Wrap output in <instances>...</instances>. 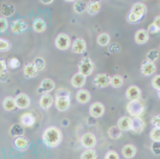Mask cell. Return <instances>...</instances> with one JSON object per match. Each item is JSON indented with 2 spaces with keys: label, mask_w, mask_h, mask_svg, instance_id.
Returning <instances> with one entry per match:
<instances>
[{
  "label": "cell",
  "mask_w": 160,
  "mask_h": 159,
  "mask_svg": "<svg viewBox=\"0 0 160 159\" xmlns=\"http://www.w3.org/2000/svg\"><path fill=\"white\" fill-rule=\"evenodd\" d=\"M15 101H16V106L18 109H22V110H25L30 106V98L24 94V93H19L17 94L16 98H15Z\"/></svg>",
  "instance_id": "cell-10"
},
{
  "label": "cell",
  "mask_w": 160,
  "mask_h": 159,
  "mask_svg": "<svg viewBox=\"0 0 160 159\" xmlns=\"http://www.w3.org/2000/svg\"><path fill=\"white\" fill-rule=\"evenodd\" d=\"M63 141V133L58 127H47L42 133V142L49 148L58 147Z\"/></svg>",
  "instance_id": "cell-1"
},
{
  "label": "cell",
  "mask_w": 160,
  "mask_h": 159,
  "mask_svg": "<svg viewBox=\"0 0 160 159\" xmlns=\"http://www.w3.org/2000/svg\"><path fill=\"white\" fill-rule=\"evenodd\" d=\"M134 39H135V42H136L137 45H144V44L148 42V40H149V34L147 33L146 29H138V30L135 33Z\"/></svg>",
  "instance_id": "cell-20"
},
{
  "label": "cell",
  "mask_w": 160,
  "mask_h": 159,
  "mask_svg": "<svg viewBox=\"0 0 160 159\" xmlns=\"http://www.w3.org/2000/svg\"><path fill=\"white\" fill-rule=\"evenodd\" d=\"M110 41H111V38H110V34L108 33H101L98 35V39H96V42L99 46L101 47H105V46H108L110 45Z\"/></svg>",
  "instance_id": "cell-31"
},
{
  "label": "cell",
  "mask_w": 160,
  "mask_h": 159,
  "mask_svg": "<svg viewBox=\"0 0 160 159\" xmlns=\"http://www.w3.org/2000/svg\"><path fill=\"white\" fill-rule=\"evenodd\" d=\"M95 69V64L94 62L89 58V57H84L82 58V60L78 64V72L81 75H83L84 77H87L89 75H92Z\"/></svg>",
  "instance_id": "cell-4"
},
{
  "label": "cell",
  "mask_w": 160,
  "mask_h": 159,
  "mask_svg": "<svg viewBox=\"0 0 160 159\" xmlns=\"http://www.w3.org/2000/svg\"><path fill=\"white\" fill-rule=\"evenodd\" d=\"M86 81H87V77L81 75L80 72H77L71 77V86L75 88H82L86 85Z\"/></svg>",
  "instance_id": "cell-23"
},
{
  "label": "cell",
  "mask_w": 160,
  "mask_h": 159,
  "mask_svg": "<svg viewBox=\"0 0 160 159\" xmlns=\"http://www.w3.org/2000/svg\"><path fill=\"white\" fill-rule=\"evenodd\" d=\"M41 3H42V4H46V5H49V4H52L53 1H52V0H49V1H43V0H42Z\"/></svg>",
  "instance_id": "cell-51"
},
{
  "label": "cell",
  "mask_w": 160,
  "mask_h": 159,
  "mask_svg": "<svg viewBox=\"0 0 160 159\" xmlns=\"http://www.w3.org/2000/svg\"><path fill=\"white\" fill-rule=\"evenodd\" d=\"M96 158H98V153L93 148L86 150V151L81 154V159H96Z\"/></svg>",
  "instance_id": "cell-37"
},
{
  "label": "cell",
  "mask_w": 160,
  "mask_h": 159,
  "mask_svg": "<svg viewBox=\"0 0 160 159\" xmlns=\"http://www.w3.org/2000/svg\"><path fill=\"white\" fill-rule=\"evenodd\" d=\"M81 145L86 148H94L96 146V136L93 133H86L81 136Z\"/></svg>",
  "instance_id": "cell-7"
},
{
  "label": "cell",
  "mask_w": 160,
  "mask_h": 159,
  "mask_svg": "<svg viewBox=\"0 0 160 159\" xmlns=\"http://www.w3.org/2000/svg\"><path fill=\"white\" fill-rule=\"evenodd\" d=\"M87 8V3L84 1H75L73 3V11L76 13H83Z\"/></svg>",
  "instance_id": "cell-36"
},
{
  "label": "cell",
  "mask_w": 160,
  "mask_h": 159,
  "mask_svg": "<svg viewBox=\"0 0 160 159\" xmlns=\"http://www.w3.org/2000/svg\"><path fill=\"white\" fill-rule=\"evenodd\" d=\"M39 104H40V107L42 110H49L52 107V105H54V99L49 93H45L40 96Z\"/></svg>",
  "instance_id": "cell-14"
},
{
  "label": "cell",
  "mask_w": 160,
  "mask_h": 159,
  "mask_svg": "<svg viewBox=\"0 0 160 159\" xmlns=\"http://www.w3.org/2000/svg\"><path fill=\"white\" fill-rule=\"evenodd\" d=\"M108 136L111 137V139H113V140H117V139H119L120 136H122V131L119 130V128L117 127V126H113V127H111L110 129H108Z\"/></svg>",
  "instance_id": "cell-35"
},
{
  "label": "cell",
  "mask_w": 160,
  "mask_h": 159,
  "mask_svg": "<svg viewBox=\"0 0 160 159\" xmlns=\"http://www.w3.org/2000/svg\"><path fill=\"white\" fill-rule=\"evenodd\" d=\"M27 23L22 21V19H16L11 23V32L13 34H21L23 33L24 30H27Z\"/></svg>",
  "instance_id": "cell-22"
},
{
  "label": "cell",
  "mask_w": 160,
  "mask_h": 159,
  "mask_svg": "<svg viewBox=\"0 0 160 159\" xmlns=\"http://www.w3.org/2000/svg\"><path fill=\"white\" fill-rule=\"evenodd\" d=\"M127 111L129 112L130 116H132L134 118L141 117L144 112V104L140 100H132L129 101L127 105Z\"/></svg>",
  "instance_id": "cell-3"
},
{
  "label": "cell",
  "mask_w": 160,
  "mask_h": 159,
  "mask_svg": "<svg viewBox=\"0 0 160 159\" xmlns=\"http://www.w3.org/2000/svg\"><path fill=\"white\" fill-rule=\"evenodd\" d=\"M120 51V46L118 44H113L112 46L110 47V52L111 53H114V52H119Z\"/></svg>",
  "instance_id": "cell-49"
},
{
  "label": "cell",
  "mask_w": 160,
  "mask_h": 159,
  "mask_svg": "<svg viewBox=\"0 0 160 159\" xmlns=\"http://www.w3.org/2000/svg\"><path fill=\"white\" fill-rule=\"evenodd\" d=\"M137 153L136 146H134L132 143H127L122 147V156L125 159H132Z\"/></svg>",
  "instance_id": "cell-15"
},
{
  "label": "cell",
  "mask_w": 160,
  "mask_h": 159,
  "mask_svg": "<svg viewBox=\"0 0 160 159\" xmlns=\"http://www.w3.org/2000/svg\"><path fill=\"white\" fill-rule=\"evenodd\" d=\"M110 86H112L113 88H120L123 86V77L120 75L111 76V79H110Z\"/></svg>",
  "instance_id": "cell-32"
},
{
  "label": "cell",
  "mask_w": 160,
  "mask_h": 159,
  "mask_svg": "<svg viewBox=\"0 0 160 159\" xmlns=\"http://www.w3.org/2000/svg\"><path fill=\"white\" fill-rule=\"evenodd\" d=\"M110 79L111 76H108L107 74H98L94 77V85L99 88H106L110 86Z\"/></svg>",
  "instance_id": "cell-13"
},
{
  "label": "cell",
  "mask_w": 160,
  "mask_h": 159,
  "mask_svg": "<svg viewBox=\"0 0 160 159\" xmlns=\"http://www.w3.org/2000/svg\"><path fill=\"white\" fill-rule=\"evenodd\" d=\"M104 113H105L104 104L96 101V103L90 105V107H89V115H90L92 117H94V118H100V117L104 116Z\"/></svg>",
  "instance_id": "cell-9"
},
{
  "label": "cell",
  "mask_w": 160,
  "mask_h": 159,
  "mask_svg": "<svg viewBox=\"0 0 160 159\" xmlns=\"http://www.w3.org/2000/svg\"><path fill=\"white\" fill-rule=\"evenodd\" d=\"M71 44L72 42H71L70 36H69L68 34H65V33L59 34L56 38V40H54L56 47L58 48V49H60V51H66V49H69V48L71 47Z\"/></svg>",
  "instance_id": "cell-5"
},
{
  "label": "cell",
  "mask_w": 160,
  "mask_h": 159,
  "mask_svg": "<svg viewBox=\"0 0 160 159\" xmlns=\"http://www.w3.org/2000/svg\"><path fill=\"white\" fill-rule=\"evenodd\" d=\"M160 32V27H157L154 24H149L148 25V29H147V33L148 34H158Z\"/></svg>",
  "instance_id": "cell-46"
},
{
  "label": "cell",
  "mask_w": 160,
  "mask_h": 159,
  "mask_svg": "<svg viewBox=\"0 0 160 159\" xmlns=\"http://www.w3.org/2000/svg\"><path fill=\"white\" fill-rule=\"evenodd\" d=\"M35 117L32 112H24L23 115H21V118H19V123L23 126L24 128H30L35 124Z\"/></svg>",
  "instance_id": "cell-18"
},
{
  "label": "cell",
  "mask_w": 160,
  "mask_h": 159,
  "mask_svg": "<svg viewBox=\"0 0 160 159\" xmlns=\"http://www.w3.org/2000/svg\"><path fill=\"white\" fill-rule=\"evenodd\" d=\"M11 48V44L6 39L0 38V52H6Z\"/></svg>",
  "instance_id": "cell-40"
},
{
  "label": "cell",
  "mask_w": 160,
  "mask_h": 159,
  "mask_svg": "<svg viewBox=\"0 0 160 159\" xmlns=\"http://www.w3.org/2000/svg\"><path fill=\"white\" fill-rule=\"evenodd\" d=\"M13 146L19 152H25L29 148V146H30V141L25 136H18V137H15Z\"/></svg>",
  "instance_id": "cell-11"
},
{
  "label": "cell",
  "mask_w": 160,
  "mask_h": 159,
  "mask_svg": "<svg viewBox=\"0 0 160 159\" xmlns=\"http://www.w3.org/2000/svg\"><path fill=\"white\" fill-rule=\"evenodd\" d=\"M152 87L154 88L157 92L160 90V75H155L152 79Z\"/></svg>",
  "instance_id": "cell-42"
},
{
  "label": "cell",
  "mask_w": 160,
  "mask_h": 159,
  "mask_svg": "<svg viewBox=\"0 0 160 159\" xmlns=\"http://www.w3.org/2000/svg\"><path fill=\"white\" fill-rule=\"evenodd\" d=\"M21 66V60L17 57H12L8 60V68L10 69H18Z\"/></svg>",
  "instance_id": "cell-38"
},
{
  "label": "cell",
  "mask_w": 160,
  "mask_h": 159,
  "mask_svg": "<svg viewBox=\"0 0 160 159\" xmlns=\"http://www.w3.org/2000/svg\"><path fill=\"white\" fill-rule=\"evenodd\" d=\"M56 88V83L52 79H43L42 82H41V86L39 87V93H49L52 90H54Z\"/></svg>",
  "instance_id": "cell-17"
},
{
  "label": "cell",
  "mask_w": 160,
  "mask_h": 159,
  "mask_svg": "<svg viewBox=\"0 0 160 159\" xmlns=\"http://www.w3.org/2000/svg\"><path fill=\"white\" fill-rule=\"evenodd\" d=\"M56 95H69L70 96V90H68L66 88H59V89H57Z\"/></svg>",
  "instance_id": "cell-47"
},
{
  "label": "cell",
  "mask_w": 160,
  "mask_h": 159,
  "mask_svg": "<svg viewBox=\"0 0 160 159\" xmlns=\"http://www.w3.org/2000/svg\"><path fill=\"white\" fill-rule=\"evenodd\" d=\"M90 98H92V95H90L89 90H87V89H80V90L76 93V100L80 104L89 103Z\"/></svg>",
  "instance_id": "cell-26"
},
{
  "label": "cell",
  "mask_w": 160,
  "mask_h": 159,
  "mask_svg": "<svg viewBox=\"0 0 160 159\" xmlns=\"http://www.w3.org/2000/svg\"><path fill=\"white\" fill-rule=\"evenodd\" d=\"M32 29H34L35 33H43L47 29V24L40 17L39 18H35L34 22H32Z\"/></svg>",
  "instance_id": "cell-27"
},
{
  "label": "cell",
  "mask_w": 160,
  "mask_h": 159,
  "mask_svg": "<svg viewBox=\"0 0 160 159\" xmlns=\"http://www.w3.org/2000/svg\"><path fill=\"white\" fill-rule=\"evenodd\" d=\"M8 69V63L5 60H1L0 59V74H4Z\"/></svg>",
  "instance_id": "cell-48"
},
{
  "label": "cell",
  "mask_w": 160,
  "mask_h": 159,
  "mask_svg": "<svg viewBox=\"0 0 160 159\" xmlns=\"http://www.w3.org/2000/svg\"><path fill=\"white\" fill-rule=\"evenodd\" d=\"M147 12V6L143 3H135L128 15V22L129 23H137L140 22L144 17Z\"/></svg>",
  "instance_id": "cell-2"
},
{
  "label": "cell",
  "mask_w": 160,
  "mask_h": 159,
  "mask_svg": "<svg viewBox=\"0 0 160 159\" xmlns=\"http://www.w3.org/2000/svg\"><path fill=\"white\" fill-rule=\"evenodd\" d=\"M15 11H16V8L12 4H2L1 8H0V13L4 18L11 17L15 13Z\"/></svg>",
  "instance_id": "cell-25"
},
{
  "label": "cell",
  "mask_w": 160,
  "mask_h": 159,
  "mask_svg": "<svg viewBox=\"0 0 160 159\" xmlns=\"http://www.w3.org/2000/svg\"><path fill=\"white\" fill-rule=\"evenodd\" d=\"M151 123H152L153 128H160V115L153 116L151 119Z\"/></svg>",
  "instance_id": "cell-44"
},
{
  "label": "cell",
  "mask_w": 160,
  "mask_h": 159,
  "mask_svg": "<svg viewBox=\"0 0 160 159\" xmlns=\"http://www.w3.org/2000/svg\"><path fill=\"white\" fill-rule=\"evenodd\" d=\"M16 107L17 106H16V101H15V98H12V96H6V98L2 100V109H4L5 111L11 112V111H13Z\"/></svg>",
  "instance_id": "cell-28"
},
{
  "label": "cell",
  "mask_w": 160,
  "mask_h": 159,
  "mask_svg": "<svg viewBox=\"0 0 160 159\" xmlns=\"http://www.w3.org/2000/svg\"><path fill=\"white\" fill-rule=\"evenodd\" d=\"M8 28V18L0 17V33H5Z\"/></svg>",
  "instance_id": "cell-41"
},
{
  "label": "cell",
  "mask_w": 160,
  "mask_h": 159,
  "mask_svg": "<svg viewBox=\"0 0 160 159\" xmlns=\"http://www.w3.org/2000/svg\"><path fill=\"white\" fill-rule=\"evenodd\" d=\"M153 24H154V25H157V27H160V17L159 16L155 17V19H154Z\"/></svg>",
  "instance_id": "cell-50"
},
{
  "label": "cell",
  "mask_w": 160,
  "mask_h": 159,
  "mask_svg": "<svg viewBox=\"0 0 160 159\" xmlns=\"http://www.w3.org/2000/svg\"><path fill=\"white\" fill-rule=\"evenodd\" d=\"M151 150L154 154H157V156H159L160 154V142L159 141H153L152 146H151Z\"/></svg>",
  "instance_id": "cell-43"
},
{
  "label": "cell",
  "mask_w": 160,
  "mask_h": 159,
  "mask_svg": "<svg viewBox=\"0 0 160 159\" xmlns=\"http://www.w3.org/2000/svg\"><path fill=\"white\" fill-rule=\"evenodd\" d=\"M100 8H101V3L100 1H90V3L87 4L86 11L88 12V15L94 16V15H96L100 11Z\"/></svg>",
  "instance_id": "cell-29"
},
{
  "label": "cell",
  "mask_w": 160,
  "mask_h": 159,
  "mask_svg": "<svg viewBox=\"0 0 160 159\" xmlns=\"http://www.w3.org/2000/svg\"><path fill=\"white\" fill-rule=\"evenodd\" d=\"M131 122H132V118H130L128 116H123L118 119V123H117V127L119 128V130L123 133V131H129L131 129Z\"/></svg>",
  "instance_id": "cell-21"
},
{
  "label": "cell",
  "mask_w": 160,
  "mask_h": 159,
  "mask_svg": "<svg viewBox=\"0 0 160 159\" xmlns=\"http://www.w3.org/2000/svg\"><path fill=\"white\" fill-rule=\"evenodd\" d=\"M23 74L24 76L28 77V79H34V77L38 76V70H36L35 65L32 63H27L23 68Z\"/></svg>",
  "instance_id": "cell-24"
},
{
  "label": "cell",
  "mask_w": 160,
  "mask_h": 159,
  "mask_svg": "<svg viewBox=\"0 0 160 159\" xmlns=\"http://www.w3.org/2000/svg\"><path fill=\"white\" fill-rule=\"evenodd\" d=\"M146 128V123L144 121L141 117H136V118H132V122H131V131L134 134H141Z\"/></svg>",
  "instance_id": "cell-16"
},
{
  "label": "cell",
  "mask_w": 160,
  "mask_h": 159,
  "mask_svg": "<svg viewBox=\"0 0 160 159\" xmlns=\"http://www.w3.org/2000/svg\"><path fill=\"white\" fill-rule=\"evenodd\" d=\"M104 159H119V154L116 151H108L105 154Z\"/></svg>",
  "instance_id": "cell-45"
},
{
  "label": "cell",
  "mask_w": 160,
  "mask_h": 159,
  "mask_svg": "<svg viewBox=\"0 0 160 159\" xmlns=\"http://www.w3.org/2000/svg\"><path fill=\"white\" fill-rule=\"evenodd\" d=\"M71 51L76 54H82L87 51V42L82 38H77L71 44Z\"/></svg>",
  "instance_id": "cell-8"
},
{
  "label": "cell",
  "mask_w": 160,
  "mask_h": 159,
  "mask_svg": "<svg viewBox=\"0 0 160 159\" xmlns=\"http://www.w3.org/2000/svg\"><path fill=\"white\" fill-rule=\"evenodd\" d=\"M158 59H159V49L152 48V49H149V51L147 52V59H146V60L155 63Z\"/></svg>",
  "instance_id": "cell-33"
},
{
  "label": "cell",
  "mask_w": 160,
  "mask_h": 159,
  "mask_svg": "<svg viewBox=\"0 0 160 159\" xmlns=\"http://www.w3.org/2000/svg\"><path fill=\"white\" fill-rule=\"evenodd\" d=\"M141 95H142V92L137 86H130L125 92V96H127V99H129V101L140 100Z\"/></svg>",
  "instance_id": "cell-12"
},
{
  "label": "cell",
  "mask_w": 160,
  "mask_h": 159,
  "mask_svg": "<svg viewBox=\"0 0 160 159\" xmlns=\"http://www.w3.org/2000/svg\"><path fill=\"white\" fill-rule=\"evenodd\" d=\"M155 71H157V65H155V63L144 60L143 63H142V65H141V74L143 76H152L153 74H155Z\"/></svg>",
  "instance_id": "cell-19"
},
{
  "label": "cell",
  "mask_w": 160,
  "mask_h": 159,
  "mask_svg": "<svg viewBox=\"0 0 160 159\" xmlns=\"http://www.w3.org/2000/svg\"><path fill=\"white\" fill-rule=\"evenodd\" d=\"M54 105L58 111L64 112L69 110V107L71 106V100L69 95H56L54 99Z\"/></svg>",
  "instance_id": "cell-6"
},
{
  "label": "cell",
  "mask_w": 160,
  "mask_h": 159,
  "mask_svg": "<svg viewBox=\"0 0 160 159\" xmlns=\"http://www.w3.org/2000/svg\"><path fill=\"white\" fill-rule=\"evenodd\" d=\"M32 64L35 65V68H36L38 72L45 70V68H46V60H45L42 57H36V58L34 59Z\"/></svg>",
  "instance_id": "cell-34"
},
{
  "label": "cell",
  "mask_w": 160,
  "mask_h": 159,
  "mask_svg": "<svg viewBox=\"0 0 160 159\" xmlns=\"http://www.w3.org/2000/svg\"><path fill=\"white\" fill-rule=\"evenodd\" d=\"M149 137L152 141H160V128H153L149 133Z\"/></svg>",
  "instance_id": "cell-39"
},
{
  "label": "cell",
  "mask_w": 160,
  "mask_h": 159,
  "mask_svg": "<svg viewBox=\"0 0 160 159\" xmlns=\"http://www.w3.org/2000/svg\"><path fill=\"white\" fill-rule=\"evenodd\" d=\"M8 134L11 136H15V137H18V136H23L24 134V127L21 124V123H17V124H13L12 127L10 128L8 130Z\"/></svg>",
  "instance_id": "cell-30"
}]
</instances>
